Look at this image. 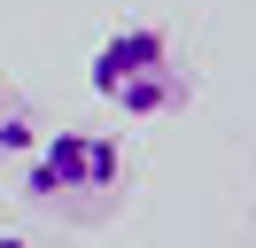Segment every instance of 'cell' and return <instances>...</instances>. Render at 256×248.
<instances>
[{"label":"cell","instance_id":"cell-1","mask_svg":"<svg viewBox=\"0 0 256 248\" xmlns=\"http://www.w3.org/2000/svg\"><path fill=\"white\" fill-rule=\"evenodd\" d=\"M116 194H124V148L109 132H39L24 163V202L54 217H101Z\"/></svg>","mask_w":256,"mask_h":248},{"label":"cell","instance_id":"cell-2","mask_svg":"<svg viewBox=\"0 0 256 248\" xmlns=\"http://www.w3.org/2000/svg\"><path fill=\"white\" fill-rule=\"evenodd\" d=\"M94 93L116 108V116H171L186 101V70L171 62V39L156 24H124L101 39L94 54Z\"/></svg>","mask_w":256,"mask_h":248},{"label":"cell","instance_id":"cell-3","mask_svg":"<svg viewBox=\"0 0 256 248\" xmlns=\"http://www.w3.org/2000/svg\"><path fill=\"white\" fill-rule=\"evenodd\" d=\"M32 148H39V116H32V101L0 78V163H8V155H32Z\"/></svg>","mask_w":256,"mask_h":248},{"label":"cell","instance_id":"cell-4","mask_svg":"<svg viewBox=\"0 0 256 248\" xmlns=\"http://www.w3.org/2000/svg\"><path fill=\"white\" fill-rule=\"evenodd\" d=\"M0 248H32V240H16V232H0Z\"/></svg>","mask_w":256,"mask_h":248}]
</instances>
